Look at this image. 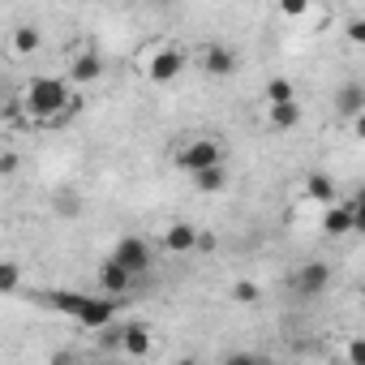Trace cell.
<instances>
[{
	"label": "cell",
	"instance_id": "obj_18",
	"mask_svg": "<svg viewBox=\"0 0 365 365\" xmlns=\"http://www.w3.org/2000/svg\"><path fill=\"white\" fill-rule=\"evenodd\" d=\"M14 292H22V262L0 258V297H14Z\"/></svg>",
	"mask_w": 365,
	"mask_h": 365
},
{
	"label": "cell",
	"instance_id": "obj_2",
	"mask_svg": "<svg viewBox=\"0 0 365 365\" xmlns=\"http://www.w3.org/2000/svg\"><path fill=\"white\" fill-rule=\"evenodd\" d=\"M43 301L56 309V314H65V318H73L82 331H108L116 318H120V305H116V297H108V292H99V297H91V292H73V288H56V292H43Z\"/></svg>",
	"mask_w": 365,
	"mask_h": 365
},
{
	"label": "cell",
	"instance_id": "obj_21",
	"mask_svg": "<svg viewBox=\"0 0 365 365\" xmlns=\"http://www.w3.org/2000/svg\"><path fill=\"white\" fill-rule=\"evenodd\" d=\"M275 9L284 22H305L314 14V0H275Z\"/></svg>",
	"mask_w": 365,
	"mask_h": 365
},
{
	"label": "cell",
	"instance_id": "obj_5",
	"mask_svg": "<svg viewBox=\"0 0 365 365\" xmlns=\"http://www.w3.org/2000/svg\"><path fill=\"white\" fill-rule=\"evenodd\" d=\"M356 228H361V202H356V198H348V202L335 198V202L322 207V232H327V237L339 241V237H352Z\"/></svg>",
	"mask_w": 365,
	"mask_h": 365
},
{
	"label": "cell",
	"instance_id": "obj_9",
	"mask_svg": "<svg viewBox=\"0 0 365 365\" xmlns=\"http://www.w3.org/2000/svg\"><path fill=\"white\" fill-rule=\"evenodd\" d=\"M194 61H198V69L211 73V78H232V73H237V52L224 48V43H207Z\"/></svg>",
	"mask_w": 365,
	"mask_h": 365
},
{
	"label": "cell",
	"instance_id": "obj_14",
	"mask_svg": "<svg viewBox=\"0 0 365 365\" xmlns=\"http://www.w3.org/2000/svg\"><path fill=\"white\" fill-rule=\"evenodd\" d=\"M301 194L314 202V207H327V202H335L339 198V190H335V180L327 176V172H309L305 180H301Z\"/></svg>",
	"mask_w": 365,
	"mask_h": 365
},
{
	"label": "cell",
	"instance_id": "obj_25",
	"mask_svg": "<svg viewBox=\"0 0 365 365\" xmlns=\"http://www.w3.org/2000/svg\"><path fill=\"white\" fill-rule=\"evenodd\" d=\"M228 5H241V0H228Z\"/></svg>",
	"mask_w": 365,
	"mask_h": 365
},
{
	"label": "cell",
	"instance_id": "obj_3",
	"mask_svg": "<svg viewBox=\"0 0 365 365\" xmlns=\"http://www.w3.org/2000/svg\"><path fill=\"white\" fill-rule=\"evenodd\" d=\"M185 65H190V52L180 48V43H168V39L146 43V48L138 52V69H142V73H146V82H155V86L176 82L180 73H185Z\"/></svg>",
	"mask_w": 365,
	"mask_h": 365
},
{
	"label": "cell",
	"instance_id": "obj_8",
	"mask_svg": "<svg viewBox=\"0 0 365 365\" xmlns=\"http://www.w3.org/2000/svg\"><path fill=\"white\" fill-rule=\"evenodd\" d=\"M331 288V267L327 262H301L297 271H292V292L297 297H322Z\"/></svg>",
	"mask_w": 365,
	"mask_h": 365
},
{
	"label": "cell",
	"instance_id": "obj_7",
	"mask_svg": "<svg viewBox=\"0 0 365 365\" xmlns=\"http://www.w3.org/2000/svg\"><path fill=\"white\" fill-rule=\"evenodd\" d=\"M112 262H120L125 271H133V275H146L150 271V262H155V250H150V241L146 237H120L116 241V250L108 254Z\"/></svg>",
	"mask_w": 365,
	"mask_h": 365
},
{
	"label": "cell",
	"instance_id": "obj_15",
	"mask_svg": "<svg viewBox=\"0 0 365 365\" xmlns=\"http://www.w3.org/2000/svg\"><path fill=\"white\" fill-rule=\"evenodd\" d=\"M190 180H194V190H198V194H220V190H228V163L198 168V172H190Z\"/></svg>",
	"mask_w": 365,
	"mask_h": 365
},
{
	"label": "cell",
	"instance_id": "obj_19",
	"mask_svg": "<svg viewBox=\"0 0 365 365\" xmlns=\"http://www.w3.org/2000/svg\"><path fill=\"white\" fill-rule=\"evenodd\" d=\"M284 99H297V82L292 78H271L262 86V103H284Z\"/></svg>",
	"mask_w": 365,
	"mask_h": 365
},
{
	"label": "cell",
	"instance_id": "obj_16",
	"mask_svg": "<svg viewBox=\"0 0 365 365\" xmlns=\"http://www.w3.org/2000/svg\"><path fill=\"white\" fill-rule=\"evenodd\" d=\"M120 352L125 356H150L155 352V339H150V327H125L120 331Z\"/></svg>",
	"mask_w": 365,
	"mask_h": 365
},
{
	"label": "cell",
	"instance_id": "obj_4",
	"mask_svg": "<svg viewBox=\"0 0 365 365\" xmlns=\"http://www.w3.org/2000/svg\"><path fill=\"white\" fill-rule=\"evenodd\" d=\"M228 159V150H224V142L220 138H207V133H198V138H190L185 146L176 150V168L180 172H198V168H211V163H224Z\"/></svg>",
	"mask_w": 365,
	"mask_h": 365
},
{
	"label": "cell",
	"instance_id": "obj_13",
	"mask_svg": "<svg viewBox=\"0 0 365 365\" xmlns=\"http://www.w3.org/2000/svg\"><path fill=\"white\" fill-rule=\"evenodd\" d=\"M103 78V56L99 52H78L73 61H69V86H95Z\"/></svg>",
	"mask_w": 365,
	"mask_h": 365
},
{
	"label": "cell",
	"instance_id": "obj_17",
	"mask_svg": "<svg viewBox=\"0 0 365 365\" xmlns=\"http://www.w3.org/2000/svg\"><path fill=\"white\" fill-rule=\"evenodd\" d=\"M335 108H339V116H344V120H361V116H365V91H361V82L339 86Z\"/></svg>",
	"mask_w": 365,
	"mask_h": 365
},
{
	"label": "cell",
	"instance_id": "obj_11",
	"mask_svg": "<svg viewBox=\"0 0 365 365\" xmlns=\"http://www.w3.org/2000/svg\"><path fill=\"white\" fill-rule=\"evenodd\" d=\"M133 271H125L120 262H112V258H103L99 262V271H95V284H99V292H108V297H125L129 288H133Z\"/></svg>",
	"mask_w": 365,
	"mask_h": 365
},
{
	"label": "cell",
	"instance_id": "obj_1",
	"mask_svg": "<svg viewBox=\"0 0 365 365\" xmlns=\"http://www.w3.org/2000/svg\"><path fill=\"white\" fill-rule=\"evenodd\" d=\"M18 108H22V120L31 129H56V125H65V120H73L82 112V99H78V91L65 78L35 73L18 91Z\"/></svg>",
	"mask_w": 365,
	"mask_h": 365
},
{
	"label": "cell",
	"instance_id": "obj_22",
	"mask_svg": "<svg viewBox=\"0 0 365 365\" xmlns=\"http://www.w3.org/2000/svg\"><path fill=\"white\" fill-rule=\"evenodd\" d=\"M344 31H348V43H352V48H365V22H361V18H348Z\"/></svg>",
	"mask_w": 365,
	"mask_h": 365
},
{
	"label": "cell",
	"instance_id": "obj_12",
	"mask_svg": "<svg viewBox=\"0 0 365 365\" xmlns=\"http://www.w3.org/2000/svg\"><path fill=\"white\" fill-rule=\"evenodd\" d=\"M39 48H43V31L35 22H18L9 31V56L26 61V56H39Z\"/></svg>",
	"mask_w": 365,
	"mask_h": 365
},
{
	"label": "cell",
	"instance_id": "obj_23",
	"mask_svg": "<svg viewBox=\"0 0 365 365\" xmlns=\"http://www.w3.org/2000/svg\"><path fill=\"white\" fill-rule=\"evenodd\" d=\"M22 168V155L18 150H0V176H14Z\"/></svg>",
	"mask_w": 365,
	"mask_h": 365
},
{
	"label": "cell",
	"instance_id": "obj_20",
	"mask_svg": "<svg viewBox=\"0 0 365 365\" xmlns=\"http://www.w3.org/2000/svg\"><path fill=\"white\" fill-rule=\"evenodd\" d=\"M228 301H237V305H258V301H262V288H258L254 279H232V284H228Z\"/></svg>",
	"mask_w": 365,
	"mask_h": 365
},
{
	"label": "cell",
	"instance_id": "obj_24",
	"mask_svg": "<svg viewBox=\"0 0 365 365\" xmlns=\"http://www.w3.org/2000/svg\"><path fill=\"white\" fill-rule=\"evenodd\" d=\"M78 207H82V202H78L73 194H61V198H56V211H61V215H78Z\"/></svg>",
	"mask_w": 365,
	"mask_h": 365
},
{
	"label": "cell",
	"instance_id": "obj_10",
	"mask_svg": "<svg viewBox=\"0 0 365 365\" xmlns=\"http://www.w3.org/2000/svg\"><path fill=\"white\" fill-rule=\"evenodd\" d=\"M301 99H284V103H262V120L271 133H292L301 125Z\"/></svg>",
	"mask_w": 365,
	"mask_h": 365
},
{
	"label": "cell",
	"instance_id": "obj_6",
	"mask_svg": "<svg viewBox=\"0 0 365 365\" xmlns=\"http://www.w3.org/2000/svg\"><path fill=\"white\" fill-rule=\"evenodd\" d=\"M198 245H207V241H202V232H198L194 224H185V220H172V224H163V228H159V250H163V254H172V258L194 254Z\"/></svg>",
	"mask_w": 365,
	"mask_h": 365
}]
</instances>
